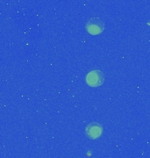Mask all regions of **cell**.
Masks as SVG:
<instances>
[{"label":"cell","instance_id":"cell-1","mask_svg":"<svg viewBox=\"0 0 150 158\" xmlns=\"http://www.w3.org/2000/svg\"><path fill=\"white\" fill-rule=\"evenodd\" d=\"M85 80H86L87 85L90 87H98L104 84L105 76L103 72H101L100 70L94 69V70L90 71L89 73L86 75Z\"/></svg>","mask_w":150,"mask_h":158},{"label":"cell","instance_id":"cell-2","mask_svg":"<svg viewBox=\"0 0 150 158\" xmlns=\"http://www.w3.org/2000/svg\"><path fill=\"white\" fill-rule=\"evenodd\" d=\"M86 30L91 35H98L102 34L105 30V24L104 22L98 19V18H93L89 19L86 23Z\"/></svg>","mask_w":150,"mask_h":158},{"label":"cell","instance_id":"cell-3","mask_svg":"<svg viewBox=\"0 0 150 158\" xmlns=\"http://www.w3.org/2000/svg\"><path fill=\"white\" fill-rule=\"evenodd\" d=\"M85 134L86 135L89 137L90 139L96 140L98 138H99L100 136L103 134V127L102 126L97 122H92L89 124L86 128H85Z\"/></svg>","mask_w":150,"mask_h":158}]
</instances>
